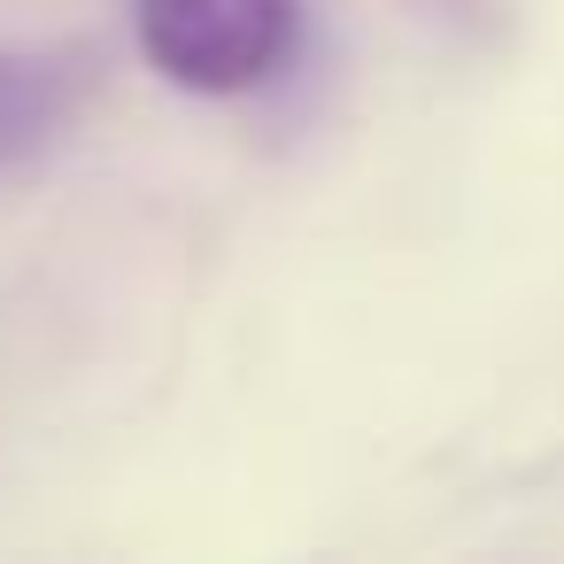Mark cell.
<instances>
[{"label":"cell","mask_w":564,"mask_h":564,"mask_svg":"<svg viewBox=\"0 0 564 564\" xmlns=\"http://www.w3.org/2000/svg\"><path fill=\"white\" fill-rule=\"evenodd\" d=\"M140 55L178 94H256L302 47V0H140Z\"/></svg>","instance_id":"cell-1"},{"label":"cell","mask_w":564,"mask_h":564,"mask_svg":"<svg viewBox=\"0 0 564 564\" xmlns=\"http://www.w3.org/2000/svg\"><path fill=\"white\" fill-rule=\"evenodd\" d=\"M86 101V70L70 55H40V47H0V178L40 171Z\"/></svg>","instance_id":"cell-2"}]
</instances>
